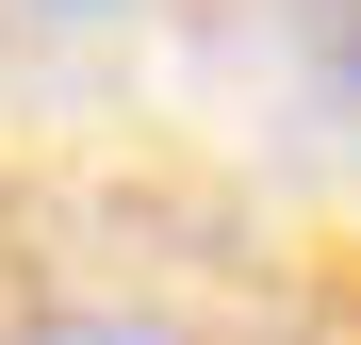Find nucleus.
<instances>
[{"mask_svg":"<svg viewBox=\"0 0 361 345\" xmlns=\"http://www.w3.org/2000/svg\"><path fill=\"white\" fill-rule=\"evenodd\" d=\"M295 49H312L329 99H361V0H295Z\"/></svg>","mask_w":361,"mask_h":345,"instance_id":"f257e3e1","label":"nucleus"}]
</instances>
